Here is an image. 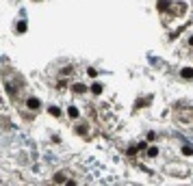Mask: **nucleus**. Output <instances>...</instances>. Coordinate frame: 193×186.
<instances>
[{
  "instance_id": "obj_8",
  "label": "nucleus",
  "mask_w": 193,
  "mask_h": 186,
  "mask_svg": "<svg viewBox=\"0 0 193 186\" xmlns=\"http://www.w3.org/2000/svg\"><path fill=\"white\" fill-rule=\"evenodd\" d=\"M61 74H63V76H72V74H74V67H72V65L63 67V69H61Z\"/></svg>"
},
{
  "instance_id": "obj_2",
  "label": "nucleus",
  "mask_w": 193,
  "mask_h": 186,
  "mask_svg": "<svg viewBox=\"0 0 193 186\" xmlns=\"http://www.w3.org/2000/svg\"><path fill=\"white\" fill-rule=\"evenodd\" d=\"M52 182H54V184H67V177H65V173H63V171H59V173L52 177Z\"/></svg>"
},
{
  "instance_id": "obj_14",
  "label": "nucleus",
  "mask_w": 193,
  "mask_h": 186,
  "mask_svg": "<svg viewBox=\"0 0 193 186\" xmlns=\"http://www.w3.org/2000/svg\"><path fill=\"white\" fill-rule=\"evenodd\" d=\"M76 132H78V134H87V126H78Z\"/></svg>"
},
{
  "instance_id": "obj_18",
  "label": "nucleus",
  "mask_w": 193,
  "mask_h": 186,
  "mask_svg": "<svg viewBox=\"0 0 193 186\" xmlns=\"http://www.w3.org/2000/svg\"><path fill=\"white\" fill-rule=\"evenodd\" d=\"M189 45H193V37H189Z\"/></svg>"
},
{
  "instance_id": "obj_16",
  "label": "nucleus",
  "mask_w": 193,
  "mask_h": 186,
  "mask_svg": "<svg viewBox=\"0 0 193 186\" xmlns=\"http://www.w3.org/2000/svg\"><path fill=\"white\" fill-rule=\"evenodd\" d=\"M57 87L63 91V89H67V82H65V80H59V84H57Z\"/></svg>"
},
{
  "instance_id": "obj_3",
  "label": "nucleus",
  "mask_w": 193,
  "mask_h": 186,
  "mask_svg": "<svg viewBox=\"0 0 193 186\" xmlns=\"http://www.w3.org/2000/svg\"><path fill=\"white\" fill-rule=\"evenodd\" d=\"M180 76H182L184 80H191V78H193V67H184L182 72H180Z\"/></svg>"
},
{
  "instance_id": "obj_17",
  "label": "nucleus",
  "mask_w": 193,
  "mask_h": 186,
  "mask_svg": "<svg viewBox=\"0 0 193 186\" xmlns=\"http://www.w3.org/2000/svg\"><path fill=\"white\" fill-rule=\"evenodd\" d=\"M146 147H148V143H146V141H141V143L137 145V149H146Z\"/></svg>"
},
{
  "instance_id": "obj_7",
  "label": "nucleus",
  "mask_w": 193,
  "mask_h": 186,
  "mask_svg": "<svg viewBox=\"0 0 193 186\" xmlns=\"http://www.w3.org/2000/svg\"><path fill=\"white\" fill-rule=\"evenodd\" d=\"M91 93H93V95H100V93H102V84H100V82L91 84Z\"/></svg>"
},
{
  "instance_id": "obj_15",
  "label": "nucleus",
  "mask_w": 193,
  "mask_h": 186,
  "mask_svg": "<svg viewBox=\"0 0 193 186\" xmlns=\"http://www.w3.org/2000/svg\"><path fill=\"white\" fill-rule=\"evenodd\" d=\"M87 74H89L91 78H95V76H98V72H95V69H93V67H89V69H87Z\"/></svg>"
},
{
  "instance_id": "obj_6",
  "label": "nucleus",
  "mask_w": 193,
  "mask_h": 186,
  "mask_svg": "<svg viewBox=\"0 0 193 186\" xmlns=\"http://www.w3.org/2000/svg\"><path fill=\"white\" fill-rule=\"evenodd\" d=\"M67 115H69L72 119H76L78 115H80V113H78V108H76V106H69V108H67Z\"/></svg>"
},
{
  "instance_id": "obj_4",
  "label": "nucleus",
  "mask_w": 193,
  "mask_h": 186,
  "mask_svg": "<svg viewBox=\"0 0 193 186\" xmlns=\"http://www.w3.org/2000/svg\"><path fill=\"white\" fill-rule=\"evenodd\" d=\"M72 91L80 95V93H85V91H87V87H85V84H80V82H76V84H72Z\"/></svg>"
},
{
  "instance_id": "obj_12",
  "label": "nucleus",
  "mask_w": 193,
  "mask_h": 186,
  "mask_svg": "<svg viewBox=\"0 0 193 186\" xmlns=\"http://www.w3.org/2000/svg\"><path fill=\"white\" fill-rule=\"evenodd\" d=\"M17 33H26V22H20L17 24Z\"/></svg>"
},
{
  "instance_id": "obj_5",
  "label": "nucleus",
  "mask_w": 193,
  "mask_h": 186,
  "mask_svg": "<svg viewBox=\"0 0 193 186\" xmlns=\"http://www.w3.org/2000/svg\"><path fill=\"white\" fill-rule=\"evenodd\" d=\"M156 9H158V11H167V9H169V0H158Z\"/></svg>"
},
{
  "instance_id": "obj_9",
  "label": "nucleus",
  "mask_w": 193,
  "mask_h": 186,
  "mask_svg": "<svg viewBox=\"0 0 193 186\" xmlns=\"http://www.w3.org/2000/svg\"><path fill=\"white\" fill-rule=\"evenodd\" d=\"M48 113H50L52 117H59V115H61V110H59L57 106H50V108H48Z\"/></svg>"
},
{
  "instance_id": "obj_11",
  "label": "nucleus",
  "mask_w": 193,
  "mask_h": 186,
  "mask_svg": "<svg viewBox=\"0 0 193 186\" xmlns=\"http://www.w3.org/2000/svg\"><path fill=\"white\" fill-rule=\"evenodd\" d=\"M148 156H150V158H156V156H158V147H150V149H148Z\"/></svg>"
},
{
  "instance_id": "obj_10",
  "label": "nucleus",
  "mask_w": 193,
  "mask_h": 186,
  "mask_svg": "<svg viewBox=\"0 0 193 186\" xmlns=\"http://www.w3.org/2000/svg\"><path fill=\"white\" fill-rule=\"evenodd\" d=\"M182 154H184V156H193V147H191V145H184V147H182Z\"/></svg>"
},
{
  "instance_id": "obj_1",
  "label": "nucleus",
  "mask_w": 193,
  "mask_h": 186,
  "mask_svg": "<svg viewBox=\"0 0 193 186\" xmlns=\"http://www.w3.org/2000/svg\"><path fill=\"white\" fill-rule=\"evenodd\" d=\"M26 108H28V110H39V108H41V102H39L37 98H28V100H26Z\"/></svg>"
},
{
  "instance_id": "obj_13",
  "label": "nucleus",
  "mask_w": 193,
  "mask_h": 186,
  "mask_svg": "<svg viewBox=\"0 0 193 186\" xmlns=\"http://www.w3.org/2000/svg\"><path fill=\"white\" fill-rule=\"evenodd\" d=\"M148 102H150V100H137V108H143Z\"/></svg>"
}]
</instances>
